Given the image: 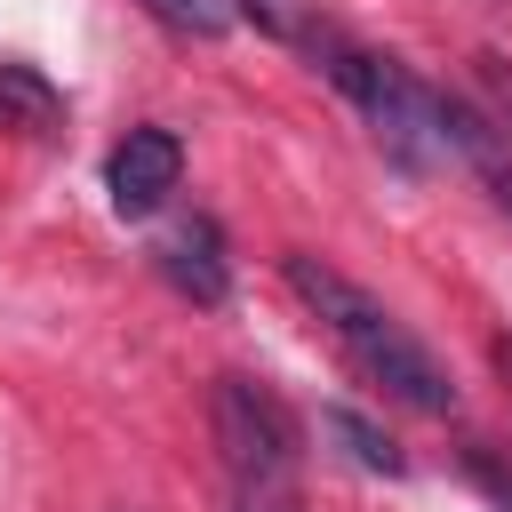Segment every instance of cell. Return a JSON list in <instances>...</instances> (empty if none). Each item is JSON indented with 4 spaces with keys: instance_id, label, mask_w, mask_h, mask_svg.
I'll use <instances>...</instances> for the list:
<instances>
[{
    "instance_id": "obj_1",
    "label": "cell",
    "mask_w": 512,
    "mask_h": 512,
    "mask_svg": "<svg viewBox=\"0 0 512 512\" xmlns=\"http://www.w3.org/2000/svg\"><path fill=\"white\" fill-rule=\"evenodd\" d=\"M280 280H288V296L320 320V336H328L384 400H400V408H416V416H456V376L440 368V352H432L384 296H368L352 272H336V264L312 256V248H288V256H280Z\"/></svg>"
},
{
    "instance_id": "obj_2",
    "label": "cell",
    "mask_w": 512,
    "mask_h": 512,
    "mask_svg": "<svg viewBox=\"0 0 512 512\" xmlns=\"http://www.w3.org/2000/svg\"><path fill=\"white\" fill-rule=\"evenodd\" d=\"M320 72L352 96V112L376 128V144H384L400 168L448 160V88H432L424 72H408L400 56H384V48H368V40H344Z\"/></svg>"
},
{
    "instance_id": "obj_3",
    "label": "cell",
    "mask_w": 512,
    "mask_h": 512,
    "mask_svg": "<svg viewBox=\"0 0 512 512\" xmlns=\"http://www.w3.org/2000/svg\"><path fill=\"white\" fill-rule=\"evenodd\" d=\"M208 432H216V456H224L232 488H296L304 432H296L288 400L264 376H240V368L216 376L208 384Z\"/></svg>"
},
{
    "instance_id": "obj_4",
    "label": "cell",
    "mask_w": 512,
    "mask_h": 512,
    "mask_svg": "<svg viewBox=\"0 0 512 512\" xmlns=\"http://www.w3.org/2000/svg\"><path fill=\"white\" fill-rule=\"evenodd\" d=\"M176 184H184V144H176V128H128V136L112 144V160H104V192H112L120 216H152Z\"/></svg>"
},
{
    "instance_id": "obj_5",
    "label": "cell",
    "mask_w": 512,
    "mask_h": 512,
    "mask_svg": "<svg viewBox=\"0 0 512 512\" xmlns=\"http://www.w3.org/2000/svg\"><path fill=\"white\" fill-rule=\"evenodd\" d=\"M160 272H168L192 304H224V296H232L224 224H216V216H176V224L160 232Z\"/></svg>"
},
{
    "instance_id": "obj_6",
    "label": "cell",
    "mask_w": 512,
    "mask_h": 512,
    "mask_svg": "<svg viewBox=\"0 0 512 512\" xmlns=\"http://www.w3.org/2000/svg\"><path fill=\"white\" fill-rule=\"evenodd\" d=\"M240 16L256 24V32H272L280 48H296V56H312V64H328L352 32L336 24V8L328 0H240Z\"/></svg>"
},
{
    "instance_id": "obj_7",
    "label": "cell",
    "mask_w": 512,
    "mask_h": 512,
    "mask_svg": "<svg viewBox=\"0 0 512 512\" xmlns=\"http://www.w3.org/2000/svg\"><path fill=\"white\" fill-rule=\"evenodd\" d=\"M320 432H328V440H336V456H344V464H360V472H384V480H400V472H408L400 440H392L376 416H360L352 400H328V408H320Z\"/></svg>"
},
{
    "instance_id": "obj_8",
    "label": "cell",
    "mask_w": 512,
    "mask_h": 512,
    "mask_svg": "<svg viewBox=\"0 0 512 512\" xmlns=\"http://www.w3.org/2000/svg\"><path fill=\"white\" fill-rule=\"evenodd\" d=\"M0 128H24V136H56L64 128V96L16 56L0 64Z\"/></svg>"
},
{
    "instance_id": "obj_9",
    "label": "cell",
    "mask_w": 512,
    "mask_h": 512,
    "mask_svg": "<svg viewBox=\"0 0 512 512\" xmlns=\"http://www.w3.org/2000/svg\"><path fill=\"white\" fill-rule=\"evenodd\" d=\"M144 16H160L184 40H224L240 24V0H144Z\"/></svg>"
},
{
    "instance_id": "obj_10",
    "label": "cell",
    "mask_w": 512,
    "mask_h": 512,
    "mask_svg": "<svg viewBox=\"0 0 512 512\" xmlns=\"http://www.w3.org/2000/svg\"><path fill=\"white\" fill-rule=\"evenodd\" d=\"M464 480L488 496V512H512V456L496 440H464Z\"/></svg>"
},
{
    "instance_id": "obj_11",
    "label": "cell",
    "mask_w": 512,
    "mask_h": 512,
    "mask_svg": "<svg viewBox=\"0 0 512 512\" xmlns=\"http://www.w3.org/2000/svg\"><path fill=\"white\" fill-rule=\"evenodd\" d=\"M472 80H480V96H488V120L512 136V64H504V56H472Z\"/></svg>"
},
{
    "instance_id": "obj_12",
    "label": "cell",
    "mask_w": 512,
    "mask_h": 512,
    "mask_svg": "<svg viewBox=\"0 0 512 512\" xmlns=\"http://www.w3.org/2000/svg\"><path fill=\"white\" fill-rule=\"evenodd\" d=\"M224 512H304L296 488H224Z\"/></svg>"
},
{
    "instance_id": "obj_13",
    "label": "cell",
    "mask_w": 512,
    "mask_h": 512,
    "mask_svg": "<svg viewBox=\"0 0 512 512\" xmlns=\"http://www.w3.org/2000/svg\"><path fill=\"white\" fill-rule=\"evenodd\" d=\"M488 360H496V376H504V392H512V328H504V336H488Z\"/></svg>"
}]
</instances>
